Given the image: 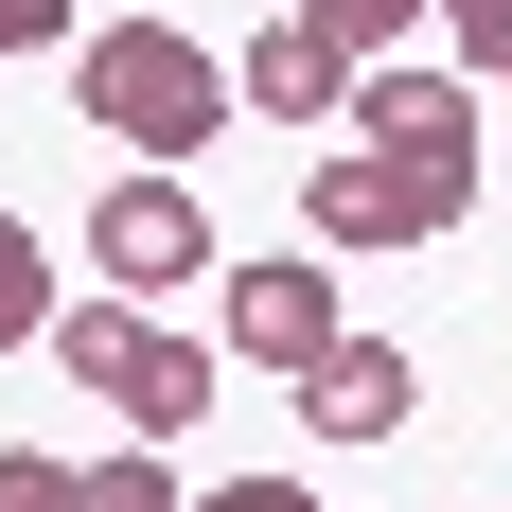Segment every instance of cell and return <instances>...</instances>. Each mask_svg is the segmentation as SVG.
I'll use <instances>...</instances> for the list:
<instances>
[{
	"label": "cell",
	"instance_id": "11",
	"mask_svg": "<svg viewBox=\"0 0 512 512\" xmlns=\"http://www.w3.org/2000/svg\"><path fill=\"white\" fill-rule=\"evenodd\" d=\"M424 36L460 53V89H477V106L512 89V0H424Z\"/></svg>",
	"mask_w": 512,
	"mask_h": 512
},
{
	"label": "cell",
	"instance_id": "4",
	"mask_svg": "<svg viewBox=\"0 0 512 512\" xmlns=\"http://www.w3.org/2000/svg\"><path fill=\"white\" fill-rule=\"evenodd\" d=\"M336 336H354V301H336V265H318V248H248V265H212V354H248V371H283V389H301Z\"/></svg>",
	"mask_w": 512,
	"mask_h": 512
},
{
	"label": "cell",
	"instance_id": "3",
	"mask_svg": "<svg viewBox=\"0 0 512 512\" xmlns=\"http://www.w3.org/2000/svg\"><path fill=\"white\" fill-rule=\"evenodd\" d=\"M477 212V177H442V159H371V142H336L301 177V248L318 265H389V248H442Z\"/></svg>",
	"mask_w": 512,
	"mask_h": 512
},
{
	"label": "cell",
	"instance_id": "12",
	"mask_svg": "<svg viewBox=\"0 0 512 512\" xmlns=\"http://www.w3.org/2000/svg\"><path fill=\"white\" fill-rule=\"evenodd\" d=\"M301 18H318V36H354V53H407V36H424V0H301Z\"/></svg>",
	"mask_w": 512,
	"mask_h": 512
},
{
	"label": "cell",
	"instance_id": "7",
	"mask_svg": "<svg viewBox=\"0 0 512 512\" xmlns=\"http://www.w3.org/2000/svg\"><path fill=\"white\" fill-rule=\"evenodd\" d=\"M0 512H195L159 442H106V460H53V442H0Z\"/></svg>",
	"mask_w": 512,
	"mask_h": 512
},
{
	"label": "cell",
	"instance_id": "13",
	"mask_svg": "<svg viewBox=\"0 0 512 512\" xmlns=\"http://www.w3.org/2000/svg\"><path fill=\"white\" fill-rule=\"evenodd\" d=\"M71 36H89L71 0H0V71H18V53H71Z\"/></svg>",
	"mask_w": 512,
	"mask_h": 512
},
{
	"label": "cell",
	"instance_id": "9",
	"mask_svg": "<svg viewBox=\"0 0 512 512\" xmlns=\"http://www.w3.org/2000/svg\"><path fill=\"white\" fill-rule=\"evenodd\" d=\"M354 71H371L354 36H318V18H265V36L230 53V106H248V124H336V106H354Z\"/></svg>",
	"mask_w": 512,
	"mask_h": 512
},
{
	"label": "cell",
	"instance_id": "2",
	"mask_svg": "<svg viewBox=\"0 0 512 512\" xmlns=\"http://www.w3.org/2000/svg\"><path fill=\"white\" fill-rule=\"evenodd\" d=\"M36 354L71 371V389H106V407L159 442V460H177V442L212 424V389H230V354H212V336H177V318H142V301H53Z\"/></svg>",
	"mask_w": 512,
	"mask_h": 512
},
{
	"label": "cell",
	"instance_id": "14",
	"mask_svg": "<svg viewBox=\"0 0 512 512\" xmlns=\"http://www.w3.org/2000/svg\"><path fill=\"white\" fill-rule=\"evenodd\" d=\"M195 512H336V495H318V477H212Z\"/></svg>",
	"mask_w": 512,
	"mask_h": 512
},
{
	"label": "cell",
	"instance_id": "1",
	"mask_svg": "<svg viewBox=\"0 0 512 512\" xmlns=\"http://www.w3.org/2000/svg\"><path fill=\"white\" fill-rule=\"evenodd\" d=\"M71 106H89L142 177H195V159L248 124V106H230V53L177 36V18H89V36H71Z\"/></svg>",
	"mask_w": 512,
	"mask_h": 512
},
{
	"label": "cell",
	"instance_id": "10",
	"mask_svg": "<svg viewBox=\"0 0 512 512\" xmlns=\"http://www.w3.org/2000/svg\"><path fill=\"white\" fill-rule=\"evenodd\" d=\"M53 336V248H36V212H0V354H36Z\"/></svg>",
	"mask_w": 512,
	"mask_h": 512
},
{
	"label": "cell",
	"instance_id": "5",
	"mask_svg": "<svg viewBox=\"0 0 512 512\" xmlns=\"http://www.w3.org/2000/svg\"><path fill=\"white\" fill-rule=\"evenodd\" d=\"M89 265H106V301H142V318L195 301V283H212V195L124 159V195H89Z\"/></svg>",
	"mask_w": 512,
	"mask_h": 512
},
{
	"label": "cell",
	"instance_id": "6",
	"mask_svg": "<svg viewBox=\"0 0 512 512\" xmlns=\"http://www.w3.org/2000/svg\"><path fill=\"white\" fill-rule=\"evenodd\" d=\"M336 124H354L371 159H442V177H477V89L442 71V53H371Z\"/></svg>",
	"mask_w": 512,
	"mask_h": 512
},
{
	"label": "cell",
	"instance_id": "8",
	"mask_svg": "<svg viewBox=\"0 0 512 512\" xmlns=\"http://www.w3.org/2000/svg\"><path fill=\"white\" fill-rule=\"evenodd\" d=\"M407 407H424V371H407V336H336V354L301 371V442H407Z\"/></svg>",
	"mask_w": 512,
	"mask_h": 512
}]
</instances>
